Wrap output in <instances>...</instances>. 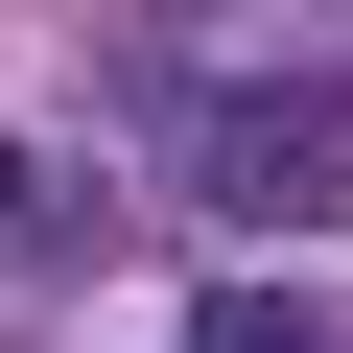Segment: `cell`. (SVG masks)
<instances>
[{
  "mask_svg": "<svg viewBox=\"0 0 353 353\" xmlns=\"http://www.w3.org/2000/svg\"><path fill=\"white\" fill-rule=\"evenodd\" d=\"M0 236H48V165H24V141H0Z\"/></svg>",
  "mask_w": 353,
  "mask_h": 353,
  "instance_id": "cell-3",
  "label": "cell"
},
{
  "mask_svg": "<svg viewBox=\"0 0 353 353\" xmlns=\"http://www.w3.org/2000/svg\"><path fill=\"white\" fill-rule=\"evenodd\" d=\"M141 165H165L212 236H330V212H353V94H330V71H165V94H141Z\"/></svg>",
  "mask_w": 353,
  "mask_h": 353,
  "instance_id": "cell-1",
  "label": "cell"
},
{
  "mask_svg": "<svg viewBox=\"0 0 353 353\" xmlns=\"http://www.w3.org/2000/svg\"><path fill=\"white\" fill-rule=\"evenodd\" d=\"M189 353H306V306H212V330H189Z\"/></svg>",
  "mask_w": 353,
  "mask_h": 353,
  "instance_id": "cell-2",
  "label": "cell"
}]
</instances>
